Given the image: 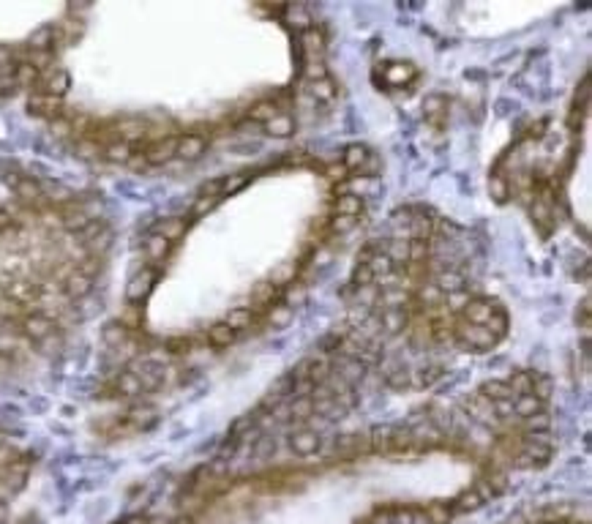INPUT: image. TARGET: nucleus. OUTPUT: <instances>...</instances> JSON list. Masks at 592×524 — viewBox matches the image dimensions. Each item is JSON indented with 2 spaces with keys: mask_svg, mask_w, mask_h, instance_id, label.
Instances as JSON below:
<instances>
[{
  "mask_svg": "<svg viewBox=\"0 0 592 524\" xmlns=\"http://www.w3.org/2000/svg\"><path fill=\"white\" fill-rule=\"evenodd\" d=\"M290 445H292V451L300 456H311L319 451V445H322V437H319L314 429H297V432H292V437H290Z\"/></svg>",
  "mask_w": 592,
  "mask_h": 524,
  "instance_id": "nucleus-4",
  "label": "nucleus"
},
{
  "mask_svg": "<svg viewBox=\"0 0 592 524\" xmlns=\"http://www.w3.org/2000/svg\"><path fill=\"white\" fill-rule=\"evenodd\" d=\"M216 203H219V197H200V200H197V205H194V213H197V216H202V213H207V210L216 205Z\"/></svg>",
  "mask_w": 592,
  "mask_h": 524,
  "instance_id": "nucleus-41",
  "label": "nucleus"
},
{
  "mask_svg": "<svg viewBox=\"0 0 592 524\" xmlns=\"http://www.w3.org/2000/svg\"><path fill=\"white\" fill-rule=\"evenodd\" d=\"M309 93H311V98H314V101L328 104V101H333V98H336V82H333L330 77H325V79H314V82H309Z\"/></svg>",
  "mask_w": 592,
  "mask_h": 524,
  "instance_id": "nucleus-24",
  "label": "nucleus"
},
{
  "mask_svg": "<svg viewBox=\"0 0 592 524\" xmlns=\"http://www.w3.org/2000/svg\"><path fill=\"white\" fill-rule=\"evenodd\" d=\"M336 451L339 454H366V451H371L368 434H342L339 442H336Z\"/></svg>",
  "mask_w": 592,
  "mask_h": 524,
  "instance_id": "nucleus-18",
  "label": "nucleus"
},
{
  "mask_svg": "<svg viewBox=\"0 0 592 524\" xmlns=\"http://www.w3.org/2000/svg\"><path fill=\"white\" fill-rule=\"evenodd\" d=\"M464 410H467V418H472L478 423H486V426H491V423L500 421L497 412H494V402H489L480 393H472L470 399H464Z\"/></svg>",
  "mask_w": 592,
  "mask_h": 524,
  "instance_id": "nucleus-3",
  "label": "nucleus"
},
{
  "mask_svg": "<svg viewBox=\"0 0 592 524\" xmlns=\"http://www.w3.org/2000/svg\"><path fill=\"white\" fill-rule=\"evenodd\" d=\"M453 339L464 352H489L497 347V339L483 325H472L461 317L453 319Z\"/></svg>",
  "mask_w": 592,
  "mask_h": 524,
  "instance_id": "nucleus-1",
  "label": "nucleus"
},
{
  "mask_svg": "<svg viewBox=\"0 0 592 524\" xmlns=\"http://www.w3.org/2000/svg\"><path fill=\"white\" fill-rule=\"evenodd\" d=\"M175 151H178V137L159 139L145 151V161L148 164H164V161L175 159Z\"/></svg>",
  "mask_w": 592,
  "mask_h": 524,
  "instance_id": "nucleus-6",
  "label": "nucleus"
},
{
  "mask_svg": "<svg viewBox=\"0 0 592 524\" xmlns=\"http://www.w3.org/2000/svg\"><path fill=\"white\" fill-rule=\"evenodd\" d=\"M325 172H328L330 181H344V178H347V167H344V164H330Z\"/></svg>",
  "mask_w": 592,
  "mask_h": 524,
  "instance_id": "nucleus-42",
  "label": "nucleus"
},
{
  "mask_svg": "<svg viewBox=\"0 0 592 524\" xmlns=\"http://www.w3.org/2000/svg\"><path fill=\"white\" fill-rule=\"evenodd\" d=\"M290 319H292V306L290 303H274V306H268V322L274 328H287Z\"/></svg>",
  "mask_w": 592,
  "mask_h": 524,
  "instance_id": "nucleus-28",
  "label": "nucleus"
},
{
  "mask_svg": "<svg viewBox=\"0 0 592 524\" xmlns=\"http://www.w3.org/2000/svg\"><path fill=\"white\" fill-rule=\"evenodd\" d=\"M522 426L527 429L529 434L535 432H548V426H551V418L546 415V410L538 412V415H529V418H522Z\"/></svg>",
  "mask_w": 592,
  "mask_h": 524,
  "instance_id": "nucleus-34",
  "label": "nucleus"
},
{
  "mask_svg": "<svg viewBox=\"0 0 592 524\" xmlns=\"http://www.w3.org/2000/svg\"><path fill=\"white\" fill-rule=\"evenodd\" d=\"M480 396H486L489 402H505V399H513V393H510V388H508V383L505 380H489V383H483L478 390Z\"/></svg>",
  "mask_w": 592,
  "mask_h": 524,
  "instance_id": "nucleus-25",
  "label": "nucleus"
},
{
  "mask_svg": "<svg viewBox=\"0 0 592 524\" xmlns=\"http://www.w3.org/2000/svg\"><path fill=\"white\" fill-rule=\"evenodd\" d=\"M390 429L393 426H377V429H371V434H368L371 451H377V454H387L390 451Z\"/></svg>",
  "mask_w": 592,
  "mask_h": 524,
  "instance_id": "nucleus-31",
  "label": "nucleus"
},
{
  "mask_svg": "<svg viewBox=\"0 0 592 524\" xmlns=\"http://www.w3.org/2000/svg\"><path fill=\"white\" fill-rule=\"evenodd\" d=\"M505 383H508V388H510L513 399H519V396H527V393H532L535 371H513V374H510Z\"/></svg>",
  "mask_w": 592,
  "mask_h": 524,
  "instance_id": "nucleus-19",
  "label": "nucleus"
},
{
  "mask_svg": "<svg viewBox=\"0 0 592 524\" xmlns=\"http://www.w3.org/2000/svg\"><path fill=\"white\" fill-rule=\"evenodd\" d=\"M287 415H290L292 423H297V426L303 429V426L314 418V402H311V399H292L290 407H287Z\"/></svg>",
  "mask_w": 592,
  "mask_h": 524,
  "instance_id": "nucleus-17",
  "label": "nucleus"
},
{
  "mask_svg": "<svg viewBox=\"0 0 592 524\" xmlns=\"http://www.w3.org/2000/svg\"><path fill=\"white\" fill-rule=\"evenodd\" d=\"M532 396H538V399L546 404L548 396H551V380H548V377H543V374H535V383H532Z\"/></svg>",
  "mask_w": 592,
  "mask_h": 524,
  "instance_id": "nucleus-39",
  "label": "nucleus"
},
{
  "mask_svg": "<svg viewBox=\"0 0 592 524\" xmlns=\"http://www.w3.org/2000/svg\"><path fill=\"white\" fill-rule=\"evenodd\" d=\"M385 82L387 85H393V88H404V85H410L412 79L418 77V69L412 66V63H387L385 69Z\"/></svg>",
  "mask_w": 592,
  "mask_h": 524,
  "instance_id": "nucleus-8",
  "label": "nucleus"
},
{
  "mask_svg": "<svg viewBox=\"0 0 592 524\" xmlns=\"http://www.w3.org/2000/svg\"><path fill=\"white\" fill-rule=\"evenodd\" d=\"M88 290H91V279H88V276H71L69 279V293L71 295H85V293H88Z\"/></svg>",
  "mask_w": 592,
  "mask_h": 524,
  "instance_id": "nucleus-40",
  "label": "nucleus"
},
{
  "mask_svg": "<svg viewBox=\"0 0 592 524\" xmlns=\"http://www.w3.org/2000/svg\"><path fill=\"white\" fill-rule=\"evenodd\" d=\"M303 71H306L309 82H314V79H325V77H328V66H325V60H322V58H306Z\"/></svg>",
  "mask_w": 592,
  "mask_h": 524,
  "instance_id": "nucleus-36",
  "label": "nucleus"
},
{
  "mask_svg": "<svg viewBox=\"0 0 592 524\" xmlns=\"http://www.w3.org/2000/svg\"><path fill=\"white\" fill-rule=\"evenodd\" d=\"M445 115H448V98H445V96L432 93V96L423 98V117H426L429 123L439 126V123L445 120Z\"/></svg>",
  "mask_w": 592,
  "mask_h": 524,
  "instance_id": "nucleus-12",
  "label": "nucleus"
},
{
  "mask_svg": "<svg viewBox=\"0 0 592 524\" xmlns=\"http://www.w3.org/2000/svg\"><path fill=\"white\" fill-rule=\"evenodd\" d=\"M377 319H380V331H385V333H399L410 325L407 309H382Z\"/></svg>",
  "mask_w": 592,
  "mask_h": 524,
  "instance_id": "nucleus-10",
  "label": "nucleus"
},
{
  "mask_svg": "<svg viewBox=\"0 0 592 524\" xmlns=\"http://www.w3.org/2000/svg\"><path fill=\"white\" fill-rule=\"evenodd\" d=\"M153 281H156V271H153V268H142V271L131 279V284H129V298H131V300H142V298L153 290Z\"/></svg>",
  "mask_w": 592,
  "mask_h": 524,
  "instance_id": "nucleus-15",
  "label": "nucleus"
},
{
  "mask_svg": "<svg viewBox=\"0 0 592 524\" xmlns=\"http://www.w3.org/2000/svg\"><path fill=\"white\" fill-rule=\"evenodd\" d=\"M219 181H221V197H229V194L240 191V188L249 183V172H235V175L219 178Z\"/></svg>",
  "mask_w": 592,
  "mask_h": 524,
  "instance_id": "nucleus-33",
  "label": "nucleus"
},
{
  "mask_svg": "<svg viewBox=\"0 0 592 524\" xmlns=\"http://www.w3.org/2000/svg\"><path fill=\"white\" fill-rule=\"evenodd\" d=\"M489 191H491V197H494L497 203H505V200H508V194H510V186H508V181H505V178L494 175V178H491V183H489Z\"/></svg>",
  "mask_w": 592,
  "mask_h": 524,
  "instance_id": "nucleus-38",
  "label": "nucleus"
},
{
  "mask_svg": "<svg viewBox=\"0 0 592 524\" xmlns=\"http://www.w3.org/2000/svg\"><path fill=\"white\" fill-rule=\"evenodd\" d=\"M538 412H543V402H541L538 396L527 393V396L513 399V415H516L519 421H522V418H529V415H538Z\"/></svg>",
  "mask_w": 592,
  "mask_h": 524,
  "instance_id": "nucleus-22",
  "label": "nucleus"
},
{
  "mask_svg": "<svg viewBox=\"0 0 592 524\" xmlns=\"http://www.w3.org/2000/svg\"><path fill=\"white\" fill-rule=\"evenodd\" d=\"M355 290H363V287H371L374 284V274L368 271V265L366 262H358L355 265V271H352V281H349Z\"/></svg>",
  "mask_w": 592,
  "mask_h": 524,
  "instance_id": "nucleus-37",
  "label": "nucleus"
},
{
  "mask_svg": "<svg viewBox=\"0 0 592 524\" xmlns=\"http://www.w3.org/2000/svg\"><path fill=\"white\" fill-rule=\"evenodd\" d=\"M497 309H502V306L497 300H491V298H470L464 303V309H461V319H467L472 325H483Z\"/></svg>",
  "mask_w": 592,
  "mask_h": 524,
  "instance_id": "nucleus-2",
  "label": "nucleus"
},
{
  "mask_svg": "<svg viewBox=\"0 0 592 524\" xmlns=\"http://www.w3.org/2000/svg\"><path fill=\"white\" fill-rule=\"evenodd\" d=\"M169 249H172V243H169L167 238L156 235V232L145 241V251H148V257H150V260H164V257L169 254Z\"/></svg>",
  "mask_w": 592,
  "mask_h": 524,
  "instance_id": "nucleus-32",
  "label": "nucleus"
},
{
  "mask_svg": "<svg viewBox=\"0 0 592 524\" xmlns=\"http://www.w3.org/2000/svg\"><path fill=\"white\" fill-rule=\"evenodd\" d=\"M363 210V197L358 194H342L336 200V216H361Z\"/></svg>",
  "mask_w": 592,
  "mask_h": 524,
  "instance_id": "nucleus-27",
  "label": "nucleus"
},
{
  "mask_svg": "<svg viewBox=\"0 0 592 524\" xmlns=\"http://www.w3.org/2000/svg\"><path fill=\"white\" fill-rule=\"evenodd\" d=\"M276 115H278V104L271 101V98H265V101H257L249 110V120L254 126H265L268 120H274Z\"/></svg>",
  "mask_w": 592,
  "mask_h": 524,
  "instance_id": "nucleus-21",
  "label": "nucleus"
},
{
  "mask_svg": "<svg viewBox=\"0 0 592 524\" xmlns=\"http://www.w3.org/2000/svg\"><path fill=\"white\" fill-rule=\"evenodd\" d=\"M300 46H303L306 58H322L325 55V33L311 25L309 30L300 33Z\"/></svg>",
  "mask_w": 592,
  "mask_h": 524,
  "instance_id": "nucleus-11",
  "label": "nucleus"
},
{
  "mask_svg": "<svg viewBox=\"0 0 592 524\" xmlns=\"http://www.w3.org/2000/svg\"><path fill=\"white\" fill-rule=\"evenodd\" d=\"M368 159H371L368 148L361 145V142H352V145H347V148H344L342 164L347 167V172H363Z\"/></svg>",
  "mask_w": 592,
  "mask_h": 524,
  "instance_id": "nucleus-5",
  "label": "nucleus"
},
{
  "mask_svg": "<svg viewBox=\"0 0 592 524\" xmlns=\"http://www.w3.org/2000/svg\"><path fill=\"white\" fill-rule=\"evenodd\" d=\"M235 339H238V333L229 328L224 319H221V322H213V325L207 328V342H210V347H216V350H224V347H229Z\"/></svg>",
  "mask_w": 592,
  "mask_h": 524,
  "instance_id": "nucleus-16",
  "label": "nucleus"
},
{
  "mask_svg": "<svg viewBox=\"0 0 592 524\" xmlns=\"http://www.w3.org/2000/svg\"><path fill=\"white\" fill-rule=\"evenodd\" d=\"M284 23L290 27H295L297 33H303V30L311 27V17H309V11L303 6H287L284 8Z\"/></svg>",
  "mask_w": 592,
  "mask_h": 524,
  "instance_id": "nucleus-23",
  "label": "nucleus"
},
{
  "mask_svg": "<svg viewBox=\"0 0 592 524\" xmlns=\"http://www.w3.org/2000/svg\"><path fill=\"white\" fill-rule=\"evenodd\" d=\"M434 284H437V290L442 293V295H453V293H461L464 290V276L458 274L456 268H448V271H439V274L434 276Z\"/></svg>",
  "mask_w": 592,
  "mask_h": 524,
  "instance_id": "nucleus-13",
  "label": "nucleus"
},
{
  "mask_svg": "<svg viewBox=\"0 0 592 524\" xmlns=\"http://www.w3.org/2000/svg\"><path fill=\"white\" fill-rule=\"evenodd\" d=\"M445 377V369L439 364L434 366H420V369H410V385L412 388H432Z\"/></svg>",
  "mask_w": 592,
  "mask_h": 524,
  "instance_id": "nucleus-7",
  "label": "nucleus"
},
{
  "mask_svg": "<svg viewBox=\"0 0 592 524\" xmlns=\"http://www.w3.org/2000/svg\"><path fill=\"white\" fill-rule=\"evenodd\" d=\"M358 222H361V216H333L330 219V232L333 235H347V232H352L358 227Z\"/></svg>",
  "mask_w": 592,
  "mask_h": 524,
  "instance_id": "nucleus-35",
  "label": "nucleus"
},
{
  "mask_svg": "<svg viewBox=\"0 0 592 524\" xmlns=\"http://www.w3.org/2000/svg\"><path fill=\"white\" fill-rule=\"evenodd\" d=\"M207 142L202 134H183V137H178V151H175V156H181V159H200L202 153H205Z\"/></svg>",
  "mask_w": 592,
  "mask_h": 524,
  "instance_id": "nucleus-9",
  "label": "nucleus"
},
{
  "mask_svg": "<svg viewBox=\"0 0 592 524\" xmlns=\"http://www.w3.org/2000/svg\"><path fill=\"white\" fill-rule=\"evenodd\" d=\"M104 153H107V159L110 161H120V164H126V161H131V156H134V145L115 139V142H110V145L104 148Z\"/></svg>",
  "mask_w": 592,
  "mask_h": 524,
  "instance_id": "nucleus-30",
  "label": "nucleus"
},
{
  "mask_svg": "<svg viewBox=\"0 0 592 524\" xmlns=\"http://www.w3.org/2000/svg\"><path fill=\"white\" fill-rule=\"evenodd\" d=\"M295 117L292 115H287V113H278L274 117V120H268L262 129L271 134V137H276V139H287V137H292L295 134Z\"/></svg>",
  "mask_w": 592,
  "mask_h": 524,
  "instance_id": "nucleus-14",
  "label": "nucleus"
},
{
  "mask_svg": "<svg viewBox=\"0 0 592 524\" xmlns=\"http://www.w3.org/2000/svg\"><path fill=\"white\" fill-rule=\"evenodd\" d=\"M224 322H227L235 333H240V331L251 328V322H254V309H249V306H235V309H229L227 312Z\"/></svg>",
  "mask_w": 592,
  "mask_h": 524,
  "instance_id": "nucleus-20",
  "label": "nucleus"
},
{
  "mask_svg": "<svg viewBox=\"0 0 592 524\" xmlns=\"http://www.w3.org/2000/svg\"><path fill=\"white\" fill-rule=\"evenodd\" d=\"M483 328H486V331H489V333H491V336L500 342V339H505V336H508V314H505L502 309H497L491 317L483 322Z\"/></svg>",
  "mask_w": 592,
  "mask_h": 524,
  "instance_id": "nucleus-29",
  "label": "nucleus"
},
{
  "mask_svg": "<svg viewBox=\"0 0 592 524\" xmlns=\"http://www.w3.org/2000/svg\"><path fill=\"white\" fill-rule=\"evenodd\" d=\"M186 227H188V222H186V219H164L159 227H156V235L167 238L169 243H175L183 232H186Z\"/></svg>",
  "mask_w": 592,
  "mask_h": 524,
  "instance_id": "nucleus-26",
  "label": "nucleus"
}]
</instances>
